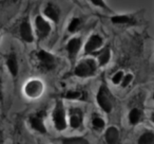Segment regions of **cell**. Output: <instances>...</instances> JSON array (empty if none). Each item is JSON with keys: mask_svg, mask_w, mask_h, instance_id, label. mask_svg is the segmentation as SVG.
Masks as SVG:
<instances>
[{"mask_svg": "<svg viewBox=\"0 0 154 144\" xmlns=\"http://www.w3.org/2000/svg\"><path fill=\"white\" fill-rule=\"evenodd\" d=\"M20 33H21L22 38L24 39L28 43L33 41V35H32V31H31V27L30 24L28 21L22 22L21 27H20Z\"/></svg>", "mask_w": 154, "mask_h": 144, "instance_id": "obj_9", "label": "cell"}, {"mask_svg": "<svg viewBox=\"0 0 154 144\" xmlns=\"http://www.w3.org/2000/svg\"><path fill=\"white\" fill-rule=\"evenodd\" d=\"M38 58H39V60H40V65L43 70H49V69H52L54 67L55 59H54L53 56L48 53V52L40 51L38 53Z\"/></svg>", "mask_w": 154, "mask_h": 144, "instance_id": "obj_4", "label": "cell"}, {"mask_svg": "<svg viewBox=\"0 0 154 144\" xmlns=\"http://www.w3.org/2000/svg\"><path fill=\"white\" fill-rule=\"evenodd\" d=\"M0 99H1V91H0Z\"/></svg>", "mask_w": 154, "mask_h": 144, "instance_id": "obj_26", "label": "cell"}, {"mask_svg": "<svg viewBox=\"0 0 154 144\" xmlns=\"http://www.w3.org/2000/svg\"><path fill=\"white\" fill-rule=\"evenodd\" d=\"M54 122L57 129L62 130L66 128V119H64V110L61 103H58L54 111Z\"/></svg>", "mask_w": 154, "mask_h": 144, "instance_id": "obj_3", "label": "cell"}, {"mask_svg": "<svg viewBox=\"0 0 154 144\" xmlns=\"http://www.w3.org/2000/svg\"><path fill=\"white\" fill-rule=\"evenodd\" d=\"M8 66H9L10 71L12 72V74L16 75L18 72V66H17V60H16V57L14 54H12L9 57V59H8Z\"/></svg>", "mask_w": 154, "mask_h": 144, "instance_id": "obj_13", "label": "cell"}, {"mask_svg": "<svg viewBox=\"0 0 154 144\" xmlns=\"http://www.w3.org/2000/svg\"><path fill=\"white\" fill-rule=\"evenodd\" d=\"M31 121V125H32L33 128H35L36 130L40 131L41 133H45V125H43L42 123V120H41L39 117H32V118L30 119Z\"/></svg>", "mask_w": 154, "mask_h": 144, "instance_id": "obj_12", "label": "cell"}, {"mask_svg": "<svg viewBox=\"0 0 154 144\" xmlns=\"http://www.w3.org/2000/svg\"><path fill=\"white\" fill-rule=\"evenodd\" d=\"M63 144H89L84 138H69L63 140Z\"/></svg>", "mask_w": 154, "mask_h": 144, "instance_id": "obj_16", "label": "cell"}, {"mask_svg": "<svg viewBox=\"0 0 154 144\" xmlns=\"http://www.w3.org/2000/svg\"><path fill=\"white\" fill-rule=\"evenodd\" d=\"M122 78V72H117V73L113 76V82L115 83V84H117V83L120 82Z\"/></svg>", "mask_w": 154, "mask_h": 144, "instance_id": "obj_22", "label": "cell"}, {"mask_svg": "<svg viewBox=\"0 0 154 144\" xmlns=\"http://www.w3.org/2000/svg\"><path fill=\"white\" fill-rule=\"evenodd\" d=\"M101 43H103V41H101L100 37L97 36V35H94V36L91 37V38L89 39L88 43H87L86 52H87V53H92V52L95 51L97 48L100 47Z\"/></svg>", "mask_w": 154, "mask_h": 144, "instance_id": "obj_6", "label": "cell"}, {"mask_svg": "<svg viewBox=\"0 0 154 144\" xmlns=\"http://www.w3.org/2000/svg\"><path fill=\"white\" fill-rule=\"evenodd\" d=\"M68 99H77V98L80 97V93L77 92V91H69L66 95Z\"/></svg>", "mask_w": 154, "mask_h": 144, "instance_id": "obj_21", "label": "cell"}, {"mask_svg": "<svg viewBox=\"0 0 154 144\" xmlns=\"http://www.w3.org/2000/svg\"><path fill=\"white\" fill-rule=\"evenodd\" d=\"M82 110L74 108L71 110V126L73 128H77L79 127V125L82 124Z\"/></svg>", "mask_w": 154, "mask_h": 144, "instance_id": "obj_7", "label": "cell"}, {"mask_svg": "<svg viewBox=\"0 0 154 144\" xmlns=\"http://www.w3.org/2000/svg\"><path fill=\"white\" fill-rule=\"evenodd\" d=\"M130 18L127 16H115L112 18V21L115 24H126V22H130Z\"/></svg>", "mask_w": 154, "mask_h": 144, "instance_id": "obj_18", "label": "cell"}, {"mask_svg": "<svg viewBox=\"0 0 154 144\" xmlns=\"http://www.w3.org/2000/svg\"><path fill=\"white\" fill-rule=\"evenodd\" d=\"M131 80H132V75H131V74H128V75H127L126 78H125L124 82H122V86L126 87L127 85H128L129 83L131 82Z\"/></svg>", "mask_w": 154, "mask_h": 144, "instance_id": "obj_23", "label": "cell"}, {"mask_svg": "<svg viewBox=\"0 0 154 144\" xmlns=\"http://www.w3.org/2000/svg\"><path fill=\"white\" fill-rule=\"evenodd\" d=\"M118 138H119V133L115 127H110L106 131V140L108 144H117Z\"/></svg>", "mask_w": 154, "mask_h": 144, "instance_id": "obj_8", "label": "cell"}, {"mask_svg": "<svg viewBox=\"0 0 154 144\" xmlns=\"http://www.w3.org/2000/svg\"><path fill=\"white\" fill-rule=\"evenodd\" d=\"M129 118H130V122L132 124H136L139 121V119H140V111L138 109H136V108H134V109L131 110Z\"/></svg>", "mask_w": 154, "mask_h": 144, "instance_id": "obj_17", "label": "cell"}, {"mask_svg": "<svg viewBox=\"0 0 154 144\" xmlns=\"http://www.w3.org/2000/svg\"><path fill=\"white\" fill-rule=\"evenodd\" d=\"M93 125H94V127H96V128H103V127L105 126V122H103L100 118H95L94 120H93Z\"/></svg>", "mask_w": 154, "mask_h": 144, "instance_id": "obj_19", "label": "cell"}, {"mask_svg": "<svg viewBox=\"0 0 154 144\" xmlns=\"http://www.w3.org/2000/svg\"><path fill=\"white\" fill-rule=\"evenodd\" d=\"M79 26V19H74L72 20V22H71V24L69 26V31L70 32H74L75 30L77 29V27Z\"/></svg>", "mask_w": 154, "mask_h": 144, "instance_id": "obj_20", "label": "cell"}, {"mask_svg": "<svg viewBox=\"0 0 154 144\" xmlns=\"http://www.w3.org/2000/svg\"><path fill=\"white\" fill-rule=\"evenodd\" d=\"M154 143V133H146L139 138L138 144H153Z\"/></svg>", "mask_w": 154, "mask_h": 144, "instance_id": "obj_14", "label": "cell"}, {"mask_svg": "<svg viewBox=\"0 0 154 144\" xmlns=\"http://www.w3.org/2000/svg\"><path fill=\"white\" fill-rule=\"evenodd\" d=\"M97 101L100 107L105 110L106 112H110L112 109V103L110 100V94L106 86H101L99 89V92L97 94Z\"/></svg>", "mask_w": 154, "mask_h": 144, "instance_id": "obj_2", "label": "cell"}, {"mask_svg": "<svg viewBox=\"0 0 154 144\" xmlns=\"http://www.w3.org/2000/svg\"><path fill=\"white\" fill-rule=\"evenodd\" d=\"M36 26H37V30H38V35L40 38H45L50 33V31H51L49 24L47 21H45L40 16H38L36 18Z\"/></svg>", "mask_w": 154, "mask_h": 144, "instance_id": "obj_5", "label": "cell"}, {"mask_svg": "<svg viewBox=\"0 0 154 144\" xmlns=\"http://www.w3.org/2000/svg\"><path fill=\"white\" fill-rule=\"evenodd\" d=\"M68 51H69V54H70L71 58H73L75 55L77 54L78 50L80 48V40L78 38H73L69 41L68 43Z\"/></svg>", "mask_w": 154, "mask_h": 144, "instance_id": "obj_10", "label": "cell"}, {"mask_svg": "<svg viewBox=\"0 0 154 144\" xmlns=\"http://www.w3.org/2000/svg\"><path fill=\"white\" fill-rule=\"evenodd\" d=\"M152 120H153V122H154V114H152Z\"/></svg>", "mask_w": 154, "mask_h": 144, "instance_id": "obj_25", "label": "cell"}, {"mask_svg": "<svg viewBox=\"0 0 154 144\" xmlns=\"http://www.w3.org/2000/svg\"><path fill=\"white\" fill-rule=\"evenodd\" d=\"M95 70H96V65H95L94 60L87 59L77 66V68L75 69V73L78 76L86 78V76H90L94 74Z\"/></svg>", "mask_w": 154, "mask_h": 144, "instance_id": "obj_1", "label": "cell"}, {"mask_svg": "<svg viewBox=\"0 0 154 144\" xmlns=\"http://www.w3.org/2000/svg\"><path fill=\"white\" fill-rule=\"evenodd\" d=\"M92 2L95 3V5H101V7L105 8V3H103V1H100V0H92Z\"/></svg>", "mask_w": 154, "mask_h": 144, "instance_id": "obj_24", "label": "cell"}, {"mask_svg": "<svg viewBox=\"0 0 154 144\" xmlns=\"http://www.w3.org/2000/svg\"><path fill=\"white\" fill-rule=\"evenodd\" d=\"M109 58H110V49H109V47H107L103 50V52H101L100 55H99V64L100 65L107 64Z\"/></svg>", "mask_w": 154, "mask_h": 144, "instance_id": "obj_15", "label": "cell"}, {"mask_svg": "<svg viewBox=\"0 0 154 144\" xmlns=\"http://www.w3.org/2000/svg\"><path fill=\"white\" fill-rule=\"evenodd\" d=\"M45 13L48 17H50L54 21H58V18H59V11L58 9L53 5H49L47 7V9L45 10Z\"/></svg>", "mask_w": 154, "mask_h": 144, "instance_id": "obj_11", "label": "cell"}]
</instances>
